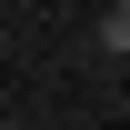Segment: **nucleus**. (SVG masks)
I'll return each mask as SVG.
<instances>
[{
    "label": "nucleus",
    "instance_id": "f257e3e1",
    "mask_svg": "<svg viewBox=\"0 0 130 130\" xmlns=\"http://www.w3.org/2000/svg\"><path fill=\"white\" fill-rule=\"evenodd\" d=\"M90 40H100V50H110V60H130V20H120V10H110V20H100V30H90Z\"/></svg>",
    "mask_w": 130,
    "mask_h": 130
},
{
    "label": "nucleus",
    "instance_id": "f03ea898",
    "mask_svg": "<svg viewBox=\"0 0 130 130\" xmlns=\"http://www.w3.org/2000/svg\"><path fill=\"white\" fill-rule=\"evenodd\" d=\"M110 10H120V20H130V0H110Z\"/></svg>",
    "mask_w": 130,
    "mask_h": 130
}]
</instances>
